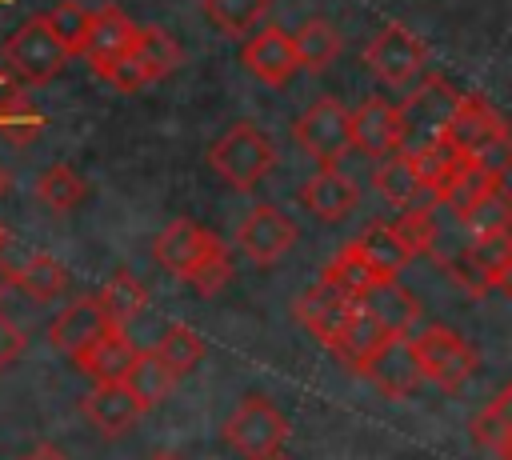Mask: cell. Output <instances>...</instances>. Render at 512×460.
<instances>
[{"label":"cell","mask_w":512,"mask_h":460,"mask_svg":"<svg viewBox=\"0 0 512 460\" xmlns=\"http://www.w3.org/2000/svg\"><path fill=\"white\" fill-rule=\"evenodd\" d=\"M412 344H416V356H420V368H424L428 384H436L444 392H460L472 380L476 352L460 332H452L444 324H428L412 336Z\"/></svg>","instance_id":"obj_6"},{"label":"cell","mask_w":512,"mask_h":460,"mask_svg":"<svg viewBox=\"0 0 512 460\" xmlns=\"http://www.w3.org/2000/svg\"><path fill=\"white\" fill-rule=\"evenodd\" d=\"M176 64H180L176 40H172L168 32H160V28H144V24H140L136 44H132L112 68H104L100 76H104L112 88H120V92H140L144 84L168 76Z\"/></svg>","instance_id":"obj_7"},{"label":"cell","mask_w":512,"mask_h":460,"mask_svg":"<svg viewBox=\"0 0 512 460\" xmlns=\"http://www.w3.org/2000/svg\"><path fill=\"white\" fill-rule=\"evenodd\" d=\"M20 352H24V332L8 320V312L0 308V372L4 368H12L16 360H20Z\"/></svg>","instance_id":"obj_43"},{"label":"cell","mask_w":512,"mask_h":460,"mask_svg":"<svg viewBox=\"0 0 512 460\" xmlns=\"http://www.w3.org/2000/svg\"><path fill=\"white\" fill-rule=\"evenodd\" d=\"M356 308H360V300H352L348 292H340V288L328 284V280H316V284L296 300V320H300L324 348H332V344L340 340V332L352 324Z\"/></svg>","instance_id":"obj_13"},{"label":"cell","mask_w":512,"mask_h":460,"mask_svg":"<svg viewBox=\"0 0 512 460\" xmlns=\"http://www.w3.org/2000/svg\"><path fill=\"white\" fill-rule=\"evenodd\" d=\"M292 40H296V52H300V68H308V72H324L340 56V32L320 16L304 20L292 32Z\"/></svg>","instance_id":"obj_29"},{"label":"cell","mask_w":512,"mask_h":460,"mask_svg":"<svg viewBox=\"0 0 512 460\" xmlns=\"http://www.w3.org/2000/svg\"><path fill=\"white\" fill-rule=\"evenodd\" d=\"M460 224H464L472 236H476V232H484V228H500V224H512V196H508L504 188H500V192H492V196H488L480 208H472V212H468Z\"/></svg>","instance_id":"obj_40"},{"label":"cell","mask_w":512,"mask_h":460,"mask_svg":"<svg viewBox=\"0 0 512 460\" xmlns=\"http://www.w3.org/2000/svg\"><path fill=\"white\" fill-rule=\"evenodd\" d=\"M468 160H476L480 168H488L492 176H500V180H504V176L512 172V132H508V136H496V140H492V144H484V148H476Z\"/></svg>","instance_id":"obj_42"},{"label":"cell","mask_w":512,"mask_h":460,"mask_svg":"<svg viewBox=\"0 0 512 460\" xmlns=\"http://www.w3.org/2000/svg\"><path fill=\"white\" fill-rule=\"evenodd\" d=\"M144 412H148V408H144V400L128 388V380L92 384V392L84 396V416H88L104 436H120V432H128Z\"/></svg>","instance_id":"obj_17"},{"label":"cell","mask_w":512,"mask_h":460,"mask_svg":"<svg viewBox=\"0 0 512 460\" xmlns=\"http://www.w3.org/2000/svg\"><path fill=\"white\" fill-rule=\"evenodd\" d=\"M152 460H184V456H176V452H160V456H152Z\"/></svg>","instance_id":"obj_47"},{"label":"cell","mask_w":512,"mask_h":460,"mask_svg":"<svg viewBox=\"0 0 512 460\" xmlns=\"http://www.w3.org/2000/svg\"><path fill=\"white\" fill-rule=\"evenodd\" d=\"M472 436L496 460H512V384L472 420Z\"/></svg>","instance_id":"obj_28"},{"label":"cell","mask_w":512,"mask_h":460,"mask_svg":"<svg viewBox=\"0 0 512 460\" xmlns=\"http://www.w3.org/2000/svg\"><path fill=\"white\" fill-rule=\"evenodd\" d=\"M368 312H376L392 332H400V336H408L412 332V324L420 320V304H416V296L404 288V284H396V280H380L364 300H360Z\"/></svg>","instance_id":"obj_27"},{"label":"cell","mask_w":512,"mask_h":460,"mask_svg":"<svg viewBox=\"0 0 512 460\" xmlns=\"http://www.w3.org/2000/svg\"><path fill=\"white\" fill-rule=\"evenodd\" d=\"M360 376H364L372 388H380L384 396H392V400H404V396H412L420 384H428L412 336H392V340L364 364Z\"/></svg>","instance_id":"obj_12"},{"label":"cell","mask_w":512,"mask_h":460,"mask_svg":"<svg viewBox=\"0 0 512 460\" xmlns=\"http://www.w3.org/2000/svg\"><path fill=\"white\" fill-rule=\"evenodd\" d=\"M208 160H212L216 176H220L228 188L248 192V188H256V184L272 172L276 148H272V140H268L256 124H232V128L212 144Z\"/></svg>","instance_id":"obj_2"},{"label":"cell","mask_w":512,"mask_h":460,"mask_svg":"<svg viewBox=\"0 0 512 460\" xmlns=\"http://www.w3.org/2000/svg\"><path fill=\"white\" fill-rule=\"evenodd\" d=\"M224 440L244 460H276L288 440V420L268 396H244L224 424Z\"/></svg>","instance_id":"obj_4"},{"label":"cell","mask_w":512,"mask_h":460,"mask_svg":"<svg viewBox=\"0 0 512 460\" xmlns=\"http://www.w3.org/2000/svg\"><path fill=\"white\" fill-rule=\"evenodd\" d=\"M292 244H296V224H292L280 208H272V204H256V208L240 220V228H236V248H240L256 268L276 264Z\"/></svg>","instance_id":"obj_11"},{"label":"cell","mask_w":512,"mask_h":460,"mask_svg":"<svg viewBox=\"0 0 512 460\" xmlns=\"http://www.w3.org/2000/svg\"><path fill=\"white\" fill-rule=\"evenodd\" d=\"M8 284L12 288H20L28 300H52V296H60L64 288H68V272L60 268V260L56 256H48V252H32L16 272H8Z\"/></svg>","instance_id":"obj_25"},{"label":"cell","mask_w":512,"mask_h":460,"mask_svg":"<svg viewBox=\"0 0 512 460\" xmlns=\"http://www.w3.org/2000/svg\"><path fill=\"white\" fill-rule=\"evenodd\" d=\"M432 212H436V204H416V208H400V216L392 220L396 232L408 240V248L416 256L436 244V220H432Z\"/></svg>","instance_id":"obj_37"},{"label":"cell","mask_w":512,"mask_h":460,"mask_svg":"<svg viewBox=\"0 0 512 460\" xmlns=\"http://www.w3.org/2000/svg\"><path fill=\"white\" fill-rule=\"evenodd\" d=\"M136 356H140V348L128 340L124 328H116V332H108L96 348H88L76 364H80V372H84L92 384H112V380H128Z\"/></svg>","instance_id":"obj_23"},{"label":"cell","mask_w":512,"mask_h":460,"mask_svg":"<svg viewBox=\"0 0 512 460\" xmlns=\"http://www.w3.org/2000/svg\"><path fill=\"white\" fill-rule=\"evenodd\" d=\"M0 248H4V228H0Z\"/></svg>","instance_id":"obj_48"},{"label":"cell","mask_w":512,"mask_h":460,"mask_svg":"<svg viewBox=\"0 0 512 460\" xmlns=\"http://www.w3.org/2000/svg\"><path fill=\"white\" fill-rule=\"evenodd\" d=\"M320 280L336 284V288H340V292H348L352 300H364V296H368L384 276L368 264V256H364V252H360V244L352 240V244H344V248L336 252V260L324 268V276H320Z\"/></svg>","instance_id":"obj_26"},{"label":"cell","mask_w":512,"mask_h":460,"mask_svg":"<svg viewBox=\"0 0 512 460\" xmlns=\"http://www.w3.org/2000/svg\"><path fill=\"white\" fill-rule=\"evenodd\" d=\"M352 140L364 156H392L400 148V108L380 100V96H368L356 112H352Z\"/></svg>","instance_id":"obj_19"},{"label":"cell","mask_w":512,"mask_h":460,"mask_svg":"<svg viewBox=\"0 0 512 460\" xmlns=\"http://www.w3.org/2000/svg\"><path fill=\"white\" fill-rule=\"evenodd\" d=\"M444 264V272H448V280L456 284V288H464L468 296H484V292H492V276L476 264V256L464 248V252H452V256H444L440 260Z\"/></svg>","instance_id":"obj_38"},{"label":"cell","mask_w":512,"mask_h":460,"mask_svg":"<svg viewBox=\"0 0 512 460\" xmlns=\"http://www.w3.org/2000/svg\"><path fill=\"white\" fill-rule=\"evenodd\" d=\"M4 64L24 80V84H44L52 76L64 72V64L72 60V52L64 48V40L48 28L44 16L24 20L8 40H4Z\"/></svg>","instance_id":"obj_3"},{"label":"cell","mask_w":512,"mask_h":460,"mask_svg":"<svg viewBox=\"0 0 512 460\" xmlns=\"http://www.w3.org/2000/svg\"><path fill=\"white\" fill-rule=\"evenodd\" d=\"M36 196H40L52 212H72V208L84 204V196H88V180H84L72 164H52V168L40 172V180H36Z\"/></svg>","instance_id":"obj_30"},{"label":"cell","mask_w":512,"mask_h":460,"mask_svg":"<svg viewBox=\"0 0 512 460\" xmlns=\"http://www.w3.org/2000/svg\"><path fill=\"white\" fill-rule=\"evenodd\" d=\"M20 460H68V456H64L56 444H32V448H28Z\"/></svg>","instance_id":"obj_44"},{"label":"cell","mask_w":512,"mask_h":460,"mask_svg":"<svg viewBox=\"0 0 512 460\" xmlns=\"http://www.w3.org/2000/svg\"><path fill=\"white\" fill-rule=\"evenodd\" d=\"M120 324L108 316V308H104V300L100 296H80V300H72V304H64V312H56L52 316V324H48V344L60 352V356H68V360H80L88 348H96L108 332H116Z\"/></svg>","instance_id":"obj_9"},{"label":"cell","mask_w":512,"mask_h":460,"mask_svg":"<svg viewBox=\"0 0 512 460\" xmlns=\"http://www.w3.org/2000/svg\"><path fill=\"white\" fill-rule=\"evenodd\" d=\"M392 336H400V332H392L376 312H368V308L360 304V308H356V316H352V324H348V328L340 332V340L332 344V352H336V356H340V360L360 376V372H364V364H368V360H372V356H376Z\"/></svg>","instance_id":"obj_22"},{"label":"cell","mask_w":512,"mask_h":460,"mask_svg":"<svg viewBox=\"0 0 512 460\" xmlns=\"http://www.w3.org/2000/svg\"><path fill=\"white\" fill-rule=\"evenodd\" d=\"M156 352H160V360H164L176 376H184L188 368H196V364L204 360V340H200V332H192L188 324H168V332L160 336Z\"/></svg>","instance_id":"obj_35"},{"label":"cell","mask_w":512,"mask_h":460,"mask_svg":"<svg viewBox=\"0 0 512 460\" xmlns=\"http://www.w3.org/2000/svg\"><path fill=\"white\" fill-rule=\"evenodd\" d=\"M292 132H296V144L316 164H340L348 156V148H356V140H352V112L336 96L312 100L296 116V128Z\"/></svg>","instance_id":"obj_5"},{"label":"cell","mask_w":512,"mask_h":460,"mask_svg":"<svg viewBox=\"0 0 512 460\" xmlns=\"http://www.w3.org/2000/svg\"><path fill=\"white\" fill-rule=\"evenodd\" d=\"M500 188H504V180H500V176H492L488 168H480L476 160H468V156H464V160L448 172V180L436 188V196H440V204H444V208H452V212L464 220L472 208H480V204H484L492 192H500Z\"/></svg>","instance_id":"obj_21"},{"label":"cell","mask_w":512,"mask_h":460,"mask_svg":"<svg viewBox=\"0 0 512 460\" xmlns=\"http://www.w3.org/2000/svg\"><path fill=\"white\" fill-rule=\"evenodd\" d=\"M276 460H280V456H276Z\"/></svg>","instance_id":"obj_49"},{"label":"cell","mask_w":512,"mask_h":460,"mask_svg":"<svg viewBox=\"0 0 512 460\" xmlns=\"http://www.w3.org/2000/svg\"><path fill=\"white\" fill-rule=\"evenodd\" d=\"M44 20H48V28L64 40V48H68L72 56H80L84 44H88V32H92L96 12H88L80 0H60V4H52V8L44 12Z\"/></svg>","instance_id":"obj_33"},{"label":"cell","mask_w":512,"mask_h":460,"mask_svg":"<svg viewBox=\"0 0 512 460\" xmlns=\"http://www.w3.org/2000/svg\"><path fill=\"white\" fill-rule=\"evenodd\" d=\"M460 100H464V92H456L448 80H440V76L420 80L416 92H408L396 104L400 108V148L396 152L416 156L428 144L444 140L448 136V124H452V116L460 108Z\"/></svg>","instance_id":"obj_1"},{"label":"cell","mask_w":512,"mask_h":460,"mask_svg":"<svg viewBox=\"0 0 512 460\" xmlns=\"http://www.w3.org/2000/svg\"><path fill=\"white\" fill-rule=\"evenodd\" d=\"M152 252H156V260H160V268H168L172 276H180V280L188 284L208 260H216V256L224 252V240H220L212 228H204V224H196V220H188V216H176V220L156 236Z\"/></svg>","instance_id":"obj_8"},{"label":"cell","mask_w":512,"mask_h":460,"mask_svg":"<svg viewBox=\"0 0 512 460\" xmlns=\"http://www.w3.org/2000/svg\"><path fill=\"white\" fill-rule=\"evenodd\" d=\"M496 136H508L504 116H500L496 108H488L480 96H464L460 108H456V116H452V124H448V136H444V140H448L460 156H472L476 148L492 144Z\"/></svg>","instance_id":"obj_20"},{"label":"cell","mask_w":512,"mask_h":460,"mask_svg":"<svg viewBox=\"0 0 512 460\" xmlns=\"http://www.w3.org/2000/svg\"><path fill=\"white\" fill-rule=\"evenodd\" d=\"M240 64L256 76V80H264V84H288L292 76H296V68H300V52H296V40L288 36V32H280V28H264V32H256L252 40H244V48H240Z\"/></svg>","instance_id":"obj_14"},{"label":"cell","mask_w":512,"mask_h":460,"mask_svg":"<svg viewBox=\"0 0 512 460\" xmlns=\"http://www.w3.org/2000/svg\"><path fill=\"white\" fill-rule=\"evenodd\" d=\"M0 132H8L12 140H28L40 132V112L20 92H8L0 100Z\"/></svg>","instance_id":"obj_39"},{"label":"cell","mask_w":512,"mask_h":460,"mask_svg":"<svg viewBox=\"0 0 512 460\" xmlns=\"http://www.w3.org/2000/svg\"><path fill=\"white\" fill-rule=\"evenodd\" d=\"M176 372L160 360V352L152 348V352H140L136 356V364H132V372H128V388L144 400V408H152V404H160L172 388H176Z\"/></svg>","instance_id":"obj_31"},{"label":"cell","mask_w":512,"mask_h":460,"mask_svg":"<svg viewBox=\"0 0 512 460\" xmlns=\"http://www.w3.org/2000/svg\"><path fill=\"white\" fill-rule=\"evenodd\" d=\"M468 252L476 256V264H480L488 276H496V272L512 260V224H500V228H484V232H476V236L468 240Z\"/></svg>","instance_id":"obj_36"},{"label":"cell","mask_w":512,"mask_h":460,"mask_svg":"<svg viewBox=\"0 0 512 460\" xmlns=\"http://www.w3.org/2000/svg\"><path fill=\"white\" fill-rule=\"evenodd\" d=\"M228 280H232V256H228V248H224V252H220L216 260H208V264H204L188 284H192L200 296H216Z\"/></svg>","instance_id":"obj_41"},{"label":"cell","mask_w":512,"mask_h":460,"mask_svg":"<svg viewBox=\"0 0 512 460\" xmlns=\"http://www.w3.org/2000/svg\"><path fill=\"white\" fill-rule=\"evenodd\" d=\"M492 288H496L500 296H508V300H512V260H508V264H504V268L492 276Z\"/></svg>","instance_id":"obj_45"},{"label":"cell","mask_w":512,"mask_h":460,"mask_svg":"<svg viewBox=\"0 0 512 460\" xmlns=\"http://www.w3.org/2000/svg\"><path fill=\"white\" fill-rule=\"evenodd\" d=\"M376 192L392 204V208H416V204H440L436 188L420 176L416 160L404 156V152H392L376 164V176H372Z\"/></svg>","instance_id":"obj_16"},{"label":"cell","mask_w":512,"mask_h":460,"mask_svg":"<svg viewBox=\"0 0 512 460\" xmlns=\"http://www.w3.org/2000/svg\"><path fill=\"white\" fill-rule=\"evenodd\" d=\"M360 252L368 256V264L384 276V280H396L400 276V268H408L412 264V248H408V240L396 232V224H372L360 240Z\"/></svg>","instance_id":"obj_24"},{"label":"cell","mask_w":512,"mask_h":460,"mask_svg":"<svg viewBox=\"0 0 512 460\" xmlns=\"http://www.w3.org/2000/svg\"><path fill=\"white\" fill-rule=\"evenodd\" d=\"M100 300H104L108 316H112L120 328H128V324H132V320L144 312V304H148V292H144V284H140L136 276H128V272H116V276L104 284Z\"/></svg>","instance_id":"obj_34"},{"label":"cell","mask_w":512,"mask_h":460,"mask_svg":"<svg viewBox=\"0 0 512 460\" xmlns=\"http://www.w3.org/2000/svg\"><path fill=\"white\" fill-rule=\"evenodd\" d=\"M4 192H8V172L0 168V196H4Z\"/></svg>","instance_id":"obj_46"},{"label":"cell","mask_w":512,"mask_h":460,"mask_svg":"<svg viewBox=\"0 0 512 460\" xmlns=\"http://www.w3.org/2000/svg\"><path fill=\"white\" fill-rule=\"evenodd\" d=\"M272 0H204V16L224 32V36H244L268 16Z\"/></svg>","instance_id":"obj_32"},{"label":"cell","mask_w":512,"mask_h":460,"mask_svg":"<svg viewBox=\"0 0 512 460\" xmlns=\"http://www.w3.org/2000/svg\"><path fill=\"white\" fill-rule=\"evenodd\" d=\"M428 52H424V40L404 28V24H384L368 48H364V64L384 80V84H408L412 76H420Z\"/></svg>","instance_id":"obj_10"},{"label":"cell","mask_w":512,"mask_h":460,"mask_svg":"<svg viewBox=\"0 0 512 460\" xmlns=\"http://www.w3.org/2000/svg\"><path fill=\"white\" fill-rule=\"evenodd\" d=\"M136 36H140V24H132L116 4H108V8H100L96 12V20H92V32H88V44H84V60H88V68L100 76L104 68H112L132 44H136Z\"/></svg>","instance_id":"obj_18"},{"label":"cell","mask_w":512,"mask_h":460,"mask_svg":"<svg viewBox=\"0 0 512 460\" xmlns=\"http://www.w3.org/2000/svg\"><path fill=\"white\" fill-rule=\"evenodd\" d=\"M356 200H360V188L348 172H340V164H320L316 176H308L300 188V204L324 224L344 220L356 208Z\"/></svg>","instance_id":"obj_15"}]
</instances>
